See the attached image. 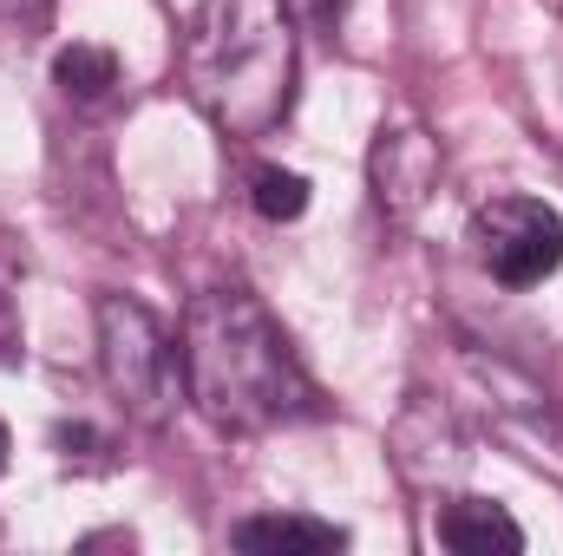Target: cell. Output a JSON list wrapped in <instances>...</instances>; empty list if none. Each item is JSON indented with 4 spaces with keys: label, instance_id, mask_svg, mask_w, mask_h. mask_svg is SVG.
Returning a JSON list of instances; mask_svg holds the SVG:
<instances>
[{
    "label": "cell",
    "instance_id": "ba28073f",
    "mask_svg": "<svg viewBox=\"0 0 563 556\" xmlns=\"http://www.w3.org/2000/svg\"><path fill=\"white\" fill-rule=\"evenodd\" d=\"M53 86H59L73 105H99V99L119 86V53L73 40V46H59V59H53Z\"/></svg>",
    "mask_w": 563,
    "mask_h": 556
},
{
    "label": "cell",
    "instance_id": "52a82bcc",
    "mask_svg": "<svg viewBox=\"0 0 563 556\" xmlns=\"http://www.w3.org/2000/svg\"><path fill=\"white\" fill-rule=\"evenodd\" d=\"M236 551H269V556H334L347 551V531L341 524H321V518H295V511H269V518H243L230 531Z\"/></svg>",
    "mask_w": 563,
    "mask_h": 556
},
{
    "label": "cell",
    "instance_id": "3957f363",
    "mask_svg": "<svg viewBox=\"0 0 563 556\" xmlns=\"http://www.w3.org/2000/svg\"><path fill=\"white\" fill-rule=\"evenodd\" d=\"M99 374L112 387V400L139 425H164L177 413V374L184 360L170 354L157 314L132 294H99Z\"/></svg>",
    "mask_w": 563,
    "mask_h": 556
},
{
    "label": "cell",
    "instance_id": "277c9868",
    "mask_svg": "<svg viewBox=\"0 0 563 556\" xmlns=\"http://www.w3.org/2000/svg\"><path fill=\"white\" fill-rule=\"evenodd\" d=\"M472 249L505 288H538L563 269V216L544 197H492L472 210Z\"/></svg>",
    "mask_w": 563,
    "mask_h": 556
},
{
    "label": "cell",
    "instance_id": "7c38bea8",
    "mask_svg": "<svg viewBox=\"0 0 563 556\" xmlns=\"http://www.w3.org/2000/svg\"><path fill=\"white\" fill-rule=\"evenodd\" d=\"M0 367H20V321H13L7 294H0Z\"/></svg>",
    "mask_w": 563,
    "mask_h": 556
},
{
    "label": "cell",
    "instance_id": "8992f818",
    "mask_svg": "<svg viewBox=\"0 0 563 556\" xmlns=\"http://www.w3.org/2000/svg\"><path fill=\"white\" fill-rule=\"evenodd\" d=\"M439 544L459 556H518L525 531H518V518L498 498H452L439 511Z\"/></svg>",
    "mask_w": 563,
    "mask_h": 556
},
{
    "label": "cell",
    "instance_id": "6da1fadb",
    "mask_svg": "<svg viewBox=\"0 0 563 556\" xmlns=\"http://www.w3.org/2000/svg\"><path fill=\"white\" fill-rule=\"evenodd\" d=\"M184 393L217 432H276L314 419V380L282 321L250 288H210L184 314Z\"/></svg>",
    "mask_w": 563,
    "mask_h": 556
},
{
    "label": "cell",
    "instance_id": "7a4b0ae2",
    "mask_svg": "<svg viewBox=\"0 0 563 556\" xmlns=\"http://www.w3.org/2000/svg\"><path fill=\"white\" fill-rule=\"evenodd\" d=\"M184 92L223 138H269L295 105V13L282 0H203L184 26Z\"/></svg>",
    "mask_w": 563,
    "mask_h": 556
},
{
    "label": "cell",
    "instance_id": "9c48e42d",
    "mask_svg": "<svg viewBox=\"0 0 563 556\" xmlns=\"http://www.w3.org/2000/svg\"><path fill=\"white\" fill-rule=\"evenodd\" d=\"M250 203H256V216H269V223H295V216L308 210V177L288 170V164H263V170L250 177Z\"/></svg>",
    "mask_w": 563,
    "mask_h": 556
},
{
    "label": "cell",
    "instance_id": "5b68a950",
    "mask_svg": "<svg viewBox=\"0 0 563 556\" xmlns=\"http://www.w3.org/2000/svg\"><path fill=\"white\" fill-rule=\"evenodd\" d=\"M439 177H445V157H439V138L426 125H413V119L380 125V138L367 151V184H374V203L394 223L420 216L432 203V190H439Z\"/></svg>",
    "mask_w": 563,
    "mask_h": 556
},
{
    "label": "cell",
    "instance_id": "30bf717a",
    "mask_svg": "<svg viewBox=\"0 0 563 556\" xmlns=\"http://www.w3.org/2000/svg\"><path fill=\"white\" fill-rule=\"evenodd\" d=\"M53 445H59V458H66V465H73V458H79V465H106V458H99V452H106V438H99L92 425H79V419H73V425H53Z\"/></svg>",
    "mask_w": 563,
    "mask_h": 556
},
{
    "label": "cell",
    "instance_id": "4fadbf2b",
    "mask_svg": "<svg viewBox=\"0 0 563 556\" xmlns=\"http://www.w3.org/2000/svg\"><path fill=\"white\" fill-rule=\"evenodd\" d=\"M53 0H0V20H40Z\"/></svg>",
    "mask_w": 563,
    "mask_h": 556
},
{
    "label": "cell",
    "instance_id": "5bb4252c",
    "mask_svg": "<svg viewBox=\"0 0 563 556\" xmlns=\"http://www.w3.org/2000/svg\"><path fill=\"white\" fill-rule=\"evenodd\" d=\"M7 458H13V432H7V419H0V471H7Z\"/></svg>",
    "mask_w": 563,
    "mask_h": 556
},
{
    "label": "cell",
    "instance_id": "8fae6325",
    "mask_svg": "<svg viewBox=\"0 0 563 556\" xmlns=\"http://www.w3.org/2000/svg\"><path fill=\"white\" fill-rule=\"evenodd\" d=\"M282 7H288L301 26H321V33L341 26V13H347V0H282Z\"/></svg>",
    "mask_w": 563,
    "mask_h": 556
}]
</instances>
